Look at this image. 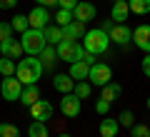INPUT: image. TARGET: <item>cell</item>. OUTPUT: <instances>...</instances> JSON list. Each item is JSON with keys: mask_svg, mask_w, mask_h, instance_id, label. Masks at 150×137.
Returning a JSON list of instances; mask_svg holds the SVG:
<instances>
[{"mask_svg": "<svg viewBox=\"0 0 150 137\" xmlns=\"http://www.w3.org/2000/svg\"><path fill=\"white\" fill-rule=\"evenodd\" d=\"M85 22H80V20H73V22H68V25L63 27V40H83V35H85Z\"/></svg>", "mask_w": 150, "mask_h": 137, "instance_id": "obj_14", "label": "cell"}, {"mask_svg": "<svg viewBox=\"0 0 150 137\" xmlns=\"http://www.w3.org/2000/svg\"><path fill=\"white\" fill-rule=\"evenodd\" d=\"M53 112H55V107H53V102H48V100H38L35 105H30V115H33V120H38V122H48L50 117H53Z\"/></svg>", "mask_w": 150, "mask_h": 137, "instance_id": "obj_11", "label": "cell"}, {"mask_svg": "<svg viewBox=\"0 0 150 137\" xmlns=\"http://www.w3.org/2000/svg\"><path fill=\"white\" fill-rule=\"evenodd\" d=\"M15 67H18V63L13 58H0V75H3V77L15 75Z\"/></svg>", "mask_w": 150, "mask_h": 137, "instance_id": "obj_27", "label": "cell"}, {"mask_svg": "<svg viewBox=\"0 0 150 137\" xmlns=\"http://www.w3.org/2000/svg\"><path fill=\"white\" fill-rule=\"evenodd\" d=\"M112 25H115V20H112V18H110V20H103V22H100V27H103L105 32H110V30H112Z\"/></svg>", "mask_w": 150, "mask_h": 137, "instance_id": "obj_37", "label": "cell"}, {"mask_svg": "<svg viewBox=\"0 0 150 137\" xmlns=\"http://www.w3.org/2000/svg\"><path fill=\"white\" fill-rule=\"evenodd\" d=\"M130 137H150V127L148 125H133L130 127Z\"/></svg>", "mask_w": 150, "mask_h": 137, "instance_id": "obj_31", "label": "cell"}, {"mask_svg": "<svg viewBox=\"0 0 150 137\" xmlns=\"http://www.w3.org/2000/svg\"><path fill=\"white\" fill-rule=\"evenodd\" d=\"M123 95V87H120L118 82H108L105 87H103V100H108V102H112V100H118V97Z\"/></svg>", "mask_w": 150, "mask_h": 137, "instance_id": "obj_22", "label": "cell"}, {"mask_svg": "<svg viewBox=\"0 0 150 137\" xmlns=\"http://www.w3.org/2000/svg\"><path fill=\"white\" fill-rule=\"evenodd\" d=\"M80 0H58V5L65 8V10H75V5H78Z\"/></svg>", "mask_w": 150, "mask_h": 137, "instance_id": "obj_35", "label": "cell"}, {"mask_svg": "<svg viewBox=\"0 0 150 137\" xmlns=\"http://www.w3.org/2000/svg\"><path fill=\"white\" fill-rule=\"evenodd\" d=\"M148 110H150V97H148Z\"/></svg>", "mask_w": 150, "mask_h": 137, "instance_id": "obj_41", "label": "cell"}, {"mask_svg": "<svg viewBox=\"0 0 150 137\" xmlns=\"http://www.w3.org/2000/svg\"><path fill=\"white\" fill-rule=\"evenodd\" d=\"M108 35H110V42H115V45H120V48H125V45L133 42V30H130L125 22H115Z\"/></svg>", "mask_w": 150, "mask_h": 137, "instance_id": "obj_8", "label": "cell"}, {"mask_svg": "<svg viewBox=\"0 0 150 137\" xmlns=\"http://www.w3.org/2000/svg\"><path fill=\"white\" fill-rule=\"evenodd\" d=\"M95 15H98L95 5H93V3H88V0H80V3L75 5V10H73V18H75V20H80V22L95 20Z\"/></svg>", "mask_w": 150, "mask_h": 137, "instance_id": "obj_12", "label": "cell"}, {"mask_svg": "<svg viewBox=\"0 0 150 137\" xmlns=\"http://www.w3.org/2000/svg\"><path fill=\"white\" fill-rule=\"evenodd\" d=\"M73 92L80 97V100H88V97L93 95V85L88 82V80H78V82H75V90H73Z\"/></svg>", "mask_w": 150, "mask_h": 137, "instance_id": "obj_23", "label": "cell"}, {"mask_svg": "<svg viewBox=\"0 0 150 137\" xmlns=\"http://www.w3.org/2000/svg\"><path fill=\"white\" fill-rule=\"evenodd\" d=\"M95 112L105 117L108 112H110V102H108V100H103V97H98V100H95Z\"/></svg>", "mask_w": 150, "mask_h": 137, "instance_id": "obj_32", "label": "cell"}, {"mask_svg": "<svg viewBox=\"0 0 150 137\" xmlns=\"http://www.w3.org/2000/svg\"><path fill=\"white\" fill-rule=\"evenodd\" d=\"M28 137H48V125H45V122L33 120L30 127H28Z\"/></svg>", "mask_w": 150, "mask_h": 137, "instance_id": "obj_25", "label": "cell"}, {"mask_svg": "<svg viewBox=\"0 0 150 137\" xmlns=\"http://www.w3.org/2000/svg\"><path fill=\"white\" fill-rule=\"evenodd\" d=\"M133 42L138 50L150 53V22H143V25H138L133 30Z\"/></svg>", "mask_w": 150, "mask_h": 137, "instance_id": "obj_10", "label": "cell"}, {"mask_svg": "<svg viewBox=\"0 0 150 137\" xmlns=\"http://www.w3.org/2000/svg\"><path fill=\"white\" fill-rule=\"evenodd\" d=\"M38 5H43V8H55L58 5V0H35Z\"/></svg>", "mask_w": 150, "mask_h": 137, "instance_id": "obj_38", "label": "cell"}, {"mask_svg": "<svg viewBox=\"0 0 150 137\" xmlns=\"http://www.w3.org/2000/svg\"><path fill=\"white\" fill-rule=\"evenodd\" d=\"M20 45H23V53L28 55H40L45 48H48V40H45V32L43 30H35V27H28L20 37Z\"/></svg>", "mask_w": 150, "mask_h": 137, "instance_id": "obj_3", "label": "cell"}, {"mask_svg": "<svg viewBox=\"0 0 150 137\" xmlns=\"http://www.w3.org/2000/svg\"><path fill=\"white\" fill-rule=\"evenodd\" d=\"M28 22H30V27H35V30H45V27L50 25V13H48V8L35 5L30 13H28Z\"/></svg>", "mask_w": 150, "mask_h": 137, "instance_id": "obj_9", "label": "cell"}, {"mask_svg": "<svg viewBox=\"0 0 150 137\" xmlns=\"http://www.w3.org/2000/svg\"><path fill=\"white\" fill-rule=\"evenodd\" d=\"M0 55H3V58H13V60H20V55H23V45H20V40L10 37V40L0 42Z\"/></svg>", "mask_w": 150, "mask_h": 137, "instance_id": "obj_13", "label": "cell"}, {"mask_svg": "<svg viewBox=\"0 0 150 137\" xmlns=\"http://www.w3.org/2000/svg\"><path fill=\"white\" fill-rule=\"evenodd\" d=\"M13 37V25L10 22H0V42H5Z\"/></svg>", "mask_w": 150, "mask_h": 137, "instance_id": "obj_33", "label": "cell"}, {"mask_svg": "<svg viewBox=\"0 0 150 137\" xmlns=\"http://www.w3.org/2000/svg\"><path fill=\"white\" fill-rule=\"evenodd\" d=\"M118 122H120V127H133V125H135V115H133L130 110H123V112L118 115Z\"/></svg>", "mask_w": 150, "mask_h": 137, "instance_id": "obj_30", "label": "cell"}, {"mask_svg": "<svg viewBox=\"0 0 150 137\" xmlns=\"http://www.w3.org/2000/svg\"><path fill=\"white\" fill-rule=\"evenodd\" d=\"M55 50H58V60H63V63H78L85 55L83 42L78 40H63L60 45H55Z\"/></svg>", "mask_w": 150, "mask_h": 137, "instance_id": "obj_4", "label": "cell"}, {"mask_svg": "<svg viewBox=\"0 0 150 137\" xmlns=\"http://www.w3.org/2000/svg\"><path fill=\"white\" fill-rule=\"evenodd\" d=\"M43 32H45L48 45H60V42H63V27L60 25H48Z\"/></svg>", "mask_w": 150, "mask_h": 137, "instance_id": "obj_21", "label": "cell"}, {"mask_svg": "<svg viewBox=\"0 0 150 137\" xmlns=\"http://www.w3.org/2000/svg\"><path fill=\"white\" fill-rule=\"evenodd\" d=\"M83 110V100L75 92H68V95H63V100H60V112H63L65 117H78Z\"/></svg>", "mask_w": 150, "mask_h": 137, "instance_id": "obj_7", "label": "cell"}, {"mask_svg": "<svg viewBox=\"0 0 150 137\" xmlns=\"http://www.w3.org/2000/svg\"><path fill=\"white\" fill-rule=\"evenodd\" d=\"M58 137H73V135H68V132H63V135H58Z\"/></svg>", "mask_w": 150, "mask_h": 137, "instance_id": "obj_40", "label": "cell"}, {"mask_svg": "<svg viewBox=\"0 0 150 137\" xmlns=\"http://www.w3.org/2000/svg\"><path fill=\"white\" fill-rule=\"evenodd\" d=\"M88 72H90V65L85 60H78V63H70V77L78 82V80H88Z\"/></svg>", "mask_w": 150, "mask_h": 137, "instance_id": "obj_18", "label": "cell"}, {"mask_svg": "<svg viewBox=\"0 0 150 137\" xmlns=\"http://www.w3.org/2000/svg\"><path fill=\"white\" fill-rule=\"evenodd\" d=\"M128 5H130V13H135V15L150 13V0H128Z\"/></svg>", "mask_w": 150, "mask_h": 137, "instance_id": "obj_24", "label": "cell"}, {"mask_svg": "<svg viewBox=\"0 0 150 137\" xmlns=\"http://www.w3.org/2000/svg\"><path fill=\"white\" fill-rule=\"evenodd\" d=\"M0 137H20V130L15 125H8V122H0Z\"/></svg>", "mask_w": 150, "mask_h": 137, "instance_id": "obj_29", "label": "cell"}, {"mask_svg": "<svg viewBox=\"0 0 150 137\" xmlns=\"http://www.w3.org/2000/svg\"><path fill=\"white\" fill-rule=\"evenodd\" d=\"M10 25H13V32H20V35H23V32L30 27V22H28V15H18V13H15V18L10 20Z\"/></svg>", "mask_w": 150, "mask_h": 137, "instance_id": "obj_26", "label": "cell"}, {"mask_svg": "<svg viewBox=\"0 0 150 137\" xmlns=\"http://www.w3.org/2000/svg\"><path fill=\"white\" fill-rule=\"evenodd\" d=\"M38 58H40V63H43L45 70H55V63H58V50H55V45H48Z\"/></svg>", "mask_w": 150, "mask_h": 137, "instance_id": "obj_19", "label": "cell"}, {"mask_svg": "<svg viewBox=\"0 0 150 137\" xmlns=\"http://www.w3.org/2000/svg\"><path fill=\"white\" fill-rule=\"evenodd\" d=\"M53 87L58 90V92H63V95H68V92L75 90V80L70 77L68 72H58V75H53Z\"/></svg>", "mask_w": 150, "mask_h": 137, "instance_id": "obj_15", "label": "cell"}, {"mask_svg": "<svg viewBox=\"0 0 150 137\" xmlns=\"http://www.w3.org/2000/svg\"><path fill=\"white\" fill-rule=\"evenodd\" d=\"M120 132V122L112 120V117H105L100 120V137H118Z\"/></svg>", "mask_w": 150, "mask_h": 137, "instance_id": "obj_20", "label": "cell"}, {"mask_svg": "<svg viewBox=\"0 0 150 137\" xmlns=\"http://www.w3.org/2000/svg\"><path fill=\"white\" fill-rule=\"evenodd\" d=\"M83 60H85L88 65H95V55H93V53H88V50H85V55H83Z\"/></svg>", "mask_w": 150, "mask_h": 137, "instance_id": "obj_39", "label": "cell"}, {"mask_svg": "<svg viewBox=\"0 0 150 137\" xmlns=\"http://www.w3.org/2000/svg\"><path fill=\"white\" fill-rule=\"evenodd\" d=\"M18 5V0H0V10H13Z\"/></svg>", "mask_w": 150, "mask_h": 137, "instance_id": "obj_36", "label": "cell"}, {"mask_svg": "<svg viewBox=\"0 0 150 137\" xmlns=\"http://www.w3.org/2000/svg\"><path fill=\"white\" fill-rule=\"evenodd\" d=\"M140 67H143V75L145 77H150V53H145L143 63H140Z\"/></svg>", "mask_w": 150, "mask_h": 137, "instance_id": "obj_34", "label": "cell"}, {"mask_svg": "<svg viewBox=\"0 0 150 137\" xmlns=\"http://www.w3.org/2000/svg\"><path fill=\"white\" fill-rule=\"evenodd\" d=\"M88 82L95 85V87H105L108 82H112V67H110L108 63H95V65H90Z\"/></svg>", "mask_w": 150, "mask_h": 137, "instance_id": "obj_5", "label": "cell"}, {"mask_svg": "<svg viewBox=\"0 0 150 137\" xmlns=\"http://www.w3.org/2000/svg\"><path fill=\"white\" fill-rule=\"evenodd\" d=\"M0 95L5 97L8 102L20 100V95H23V82L15 77V75H8V77H3V82H0Z\"/></svg>", "mask_w": 150, "mask_h": 137, "instance_id": "obj_6", "label": "cell"}, {"mask_svg": "<svg viewBox=\"0 0 150 137\" xmlns=\"http://www.w3.org/2000/svg\"><path fill=\"white\" fill-rule=\"evenodd\" d=\"M38 100H40V87H38V85H25V87H23V95H20V102L25 107H30V105H35Z\"/></svg>", "mask_w": 150, "mask_h": 137, "instance_id": "obj_17", "label": "cell"}, {"mask_svg": "<svg viewBox=\"0 0 150 137\" xmlns=\"http://www.w3.org/2000/svg\"><path fill=\"white\" fill-rule=\"evenodd\" d=\"M75 18H73V10H65V8H60L58 13H55V22H58L60 27H65L68 22H73Z\"/></svg>", "mask_w": 150, "mask_h": 137, "instance_id": "obj_28", "label": "cell"}, {"mask_svg": "<svg viewBox=\"0 0 150 137\" xmlns=\"http://www.w3.org/2000/svg\"><path fill=\"white\" fill-rule=\"evenodd\" d=\"M130 15V5H128V0H115L112 3V10H110V18L115 22H125Z\"/></svg>", "mask_w": 150, "mask_h": 137, "instance_id": "obj_16", "label": "cell"}, {"mask_svg": "<svg viewBox=\"0 0 150 137\" xmlns=\"http://www.w3.org/2000/svg\"><path fill=\"white\" fill-rule=\"evenodd\" d=\"M43 72H45V67H43V63H40L38 55H28V58L18 60L15 77L23 82V87L25 85H38V80L43 77Z\"/></svg>", "mask_w": 150, "mask_h": 137, "instance_id": "obj_1", "label": "cell"}, {"mask_svg": "<svg viewBox=\"0 0 150 137\" xmlns=\"http://www.w3.org/2000/svg\"><path fill=\"white\" fill-rule=\"evenodd\" d=\"M83 48H85L88 53H93V55H103V53H108V48H110V35H108L103 27L88 30L85 35H83Z\"/></svg>", "mask_w": 150, "mask_h": 137, "instance_id": "obj_2", "label": "cell"}]
</instances>
